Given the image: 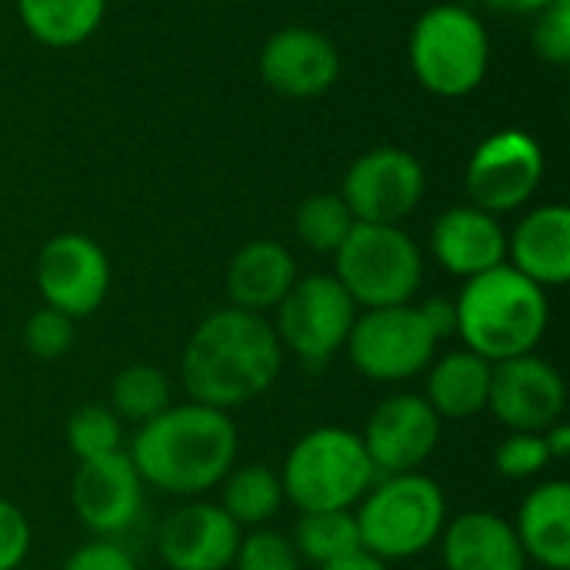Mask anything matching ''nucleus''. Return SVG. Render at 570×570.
I'll return each mask as SVG.
<instances>
[{
	"label": "nucleus",
	"mask_w": 570,
	"mask_h": 570,
	"mask_svg": "<svg viewBox=\"0 0 570 570\" xmlns=\"http://www.w3.org/2000/svg\"><path fill=\"white\" fill-rule=\"evenodd\" d=\"M281 367L284 347L274 324L227 304L190 331L180 354V384L194 404L230 411L267 394Z\"/></svg>",
	"instance_id": "nucleus-1"
},
{
	"label": "nucleus",
	"mask_w": 570,
	"mask_h": 570,
	"mask_svg": "<svg viewBox=\"0 0 570 570\" xmlns=\"http://www.w3.org/2000/svg\"><path fill=\"white\" fill-rule=\"evenodd\" d=\"M237 424L227 411L204 404H170L160 417L137 428L130 461L147 488L174 498H197L220 488L237 464Z\"/></svg>",
	"instance_id": "nucleus-2"
},
{
	"label": "nucleus",
	"mask_w": 570,
	"mask_h": 570,
	"mask_svg": "<svg viewBox=\"0 0 570 570\" xmlns=\"http://www.w3.org/2000/svg\"><path fill=\"white\" fill-rule=\"evenodd\" d=\"M458 337L488 364L534 354L551 324L548 291L518 274L511 264L464 281L454 297Z\"/></svg>",
	"instance_id": "nucleus-3"
},
{
	"label": "nucleus",
	"mask_w": 570,
	"mask_h": 570,
	"mask_svg": "<svg viewBox=\"0 0 570 570\" xmlns=\"http://www.w3.org/2000/svg\"><path fill=\"white\" fill-rule=\"evenodd\" d=\"M377 471L351 428L324 424L294 441L281 468L284 501L307 511H354L374 488Z\"/></svg>",
	"instance_id": "nucleus-4"
},
{
	"label": "nucleus",
	"mask_w": 570,
	"mask_h": 570,
	"mask_svg": "<svg viewBox=\"0 0 570 570\" xmlns=\"http://www.w3.org/2000/svg\"><path fill=\"white\" fill-rule=\"evenodd\" d=\"M354 521L367 554L381 558L384 564L407 561L441 541L448 524V501L441 484L421 471L391 474L377 478L374 488L361 498Z\"/></svg>",
	"instance_id": "nucleus-5"
},
{
	"label": "nucleus",
	"mask_w": 570,
	"mask_h": 570,
	"mask_svg": "<svg viewBox=\"0 0 570 570\" xmlns=\"http://www.w3.org/2000/svg\"><path fill=\"white\" fill-rule=\"evenodd\" d=\"M407 63L428 94L444 100L468 97L491 70V33L471 7L434 3L411 27Z\"/></svg>",
	"instance_id": "nucleus-6"
},
{
	"label": "nucleus",
	"mask_w": 570,
	"mask_h": 570,
	"mask_svg": "<svg viewBox=\"0 0 570 570\" xmlns=\"http://www.w3.org/2000/svg\"><path fill=\"white\" fill-rule=\"evenodd\" d=\"M334 277L357 311L411 304L424 281L417 240L397 224H354L334 254Z\"/></svg>",
	"instance_id": "nucleus-7"
},
{
	"label": "nucleus",
	"mask_w": 570,
	"mask_h": 570,
	"mask_svg": "<svg viewBox=\"0 0 570 570\" xmlns=\"http://www.w3.org/2000/svg\"><path fill=\"white\" fill-rule=\"evenodd\" d=\"M544 147L521 127H501L488 134L464 167V187L474 207L504 217L534 200L544 184Z\"/></svg>",
	"instance_id": "nucleus-8"
},
{
	"label": "nucleus",
	"mask_w": 570,
	"mask_h": 570,
	"mask_svg": "<svg viewBox=\"0 0 570 570\" xmlns=\"http://www.w3.org/2000/svg\"><path fill=\"white\" fill-rule=\"evenodd\" d=\"M274 311V331L281 347L314 367L327 364L337 351H344L357 321V304L334 274L297 277Z\"/></svg>",
	"instance_id": "nucleus-9"
},
{
	"label": "nucleus",
	"mask_w": 570,
	"mask_h": 570,
	"mask_svg": "<svg viewBox=\"0 0 570 570\" xmlns=\"http://www.w3.org/2000/svg\"><path fill=\"white\" fill-rule=\"evenodd\" d=\"M438 344L441 341L431 334L421 311L401 304L357 314L344 351L364 377L377 384H401L431 367Z\"/></svg>",
	"instance_id": "nucleus-10"
},
{
	"label": "nucleus",
	"mask_w": 570,
	"mask_h": 570,
	"mask_svg": "<svg viewBox=\"0 0 570 570\" xmlns=\"http://www.w3.org/2000/svg\"><path fill=\"white\" fill-rule=\"evenodd\" d=\"M424 164L404 147H371L351 160L341 197L357 224H404L424 200Z\"/></svg>",
	"instance_id": "nucleus-11"
},
{
	"label": "nucleus",
	"mask_w": 570,
	"mask_h": 570,
	"mask_svg": "<svg viewBox=\"0 0 570 570\" xmlns=\"http://www.w3.org/2000/svg\"><path fill=\"white\" fill-rule=\"evenodd\" d=\"M33 284L43 307L67 314L70 321L100 311L110 291V261L104 247L77 230L53 234L33 261Z\"/></svg>",
	"instance_id": "nucleus-12"
},
{
	"label": "nucleus",
	"mask_w": 570,
	"mask_h": 570,
	"mask_svg": "<svg viewBox=\"0 0 570 570\" xmlns=\"http://www.w3.org/2000/svg\"><path fill=\"white\" fill-rule=\"evenodd\" d=\"M488 411L514 434H541L564 417L568 384L551 361L521 354L491 364Z\"/></svg>",
	"instance_id": "nucleus-13"
},
{
	"label": "nucleus",
	"mask_w": 570,
	"mask_h": 570,
	"mask_svg": "<svg viewBox=\"0 0 570 570\" xmlns=\"http://www.w3.org/2000/svg\"><path fill=\"white\" fill-rule=\"evenodd\" d=\"M361 441L377 478L414 474L441 444V417L421 394H391L371 411Z\"/></svg>",
	"instance_id": "nucleus-14"
},
{
	"label": "nucleus",
	"mask_w": 570,
	"mask_h": 570,
	"mask_svg": "<svg viewBox=\"0 0 570 570\" xmlns=\"http://www.w3.org/2000/svg\"><path fill=\"white\" fill-rule=\"evenodd\" d=\"M257 70L274 94L291 100H311L337 83L341 50L324 30L307 23H287L264 40Z\"/></svg>",
	"instance_id": "nucleus-15"
},
{
	"label": "nucleus",
	"mask_w": 570,
	"mask_h": 570,
	"mask_svg": "<svg viewBox=\"0 0 570 570\" xmlns=\"http://www.w3.org/2000/svg\"><path fill=\"white\" fill-rule=\"evenodd\" d=\"M144 501V481L127 451L80 461L70 481V504L80 524L97 538H114L127 531Z\"/></svg>",
	"instance_id": "nucleus-16"
},
{
	"label": "nucleus",
	"mask_w": 570,
	"mask_h": 570,
	"mask_svg": "<svg viewBox=\"0 0 570 570\" xmlns=\"http://www.w3.org/2000/svg\"><path fill=\"white\" fill-rule=\"evenodd\" d=\"M240 534L220 504L187 501L160 521L157 554L170 570H227Z\"/></svg>",
	"instance_id": "nucleus-17"
},
{
	"label": "nucleus",
	"mask_w": 570,
	"mask_h": 570,
	"mask_svg": "<svg viewBox=\"0 0 570 570\" xmlns=\"http://www.w3.org/2000/svg\"><path fill=\"white\" fill-rule=\"evenodd\" d=\"M431 254L454 277H478L508 264V230L474 204L448 207L431 227Z\"/></svg>",
	"instance_id": "nucleus-18"
},
{
	"label": "nucleus",
	"mask_w": 570,
	"mask_h": 570,
	"mask_svg": "<svg viewBox=\"0 0 570 570\" xmlns=\"http://www.w3.org/2000/svg\"><path fill=\"white\" fill-rule=\"evenodd\" d=\"M508 264L538 287H564L570 281V210L541 204L528 210L508 234Z\"/></svg>",
	"instance_id": "nucleus-19"
},
{
	"label": "nucleus",
	"mask_w": 570,
	"mask_h": 570,
	"mask_svg": "<svg viewBox=\"0 0 570 570\" xmlns=\"http://www.w3.org/2000/svg\"><path fill=\"white\" fill-rule=\"evenodd\" d=\"M441 558L448 570H524L528 558L514 524L494 511H464L441 531Z\"/></svg>",
	"instance_id": "nucleus-20"
},
{
	"label": "nucleus",
	"mask_w": 570,
	"mask_h": 570,
	"mask_svg": "<svg viewBox=\"0 0 570 570\" xmlns=\"http://www.w3.org/2000/svg\"><path fill=\"white\" fill-rule=\"evenodd\" d=\"M297 277H301L297 261L284 244L250 240L230 257L224 284H227L230 307H240L250 314H267L287 297V291L294 287Z\"/></svg>",
	"instance_id": "nucleus-21"
},
{
	"label": "nucleus",
	"mask_w": 570,
	"mask_h": 570,
	"mask_svg": "<svg viewBox=\"0 0 570 570\" xmlns=\"http://www.w3.org/2000/svg\"><path fill=\"white\" fill-rule=\"evenodd\" d=\"M514 534L528 561L548 570H570V484L544 481L518 508Z\"/></svg>",
	"instance_id": "nucleus-22"
},
{
	"label": "nucleus",
	"mask_w": 570,
	"mask_h": 570,
	"mask_svg": "<svg viewBox=\"0 0 570 570\" xmlns=\"http://www.w3.org/2000/svg\"><path fill=\"white\" fill-rule=\"evenodd\" d=\"M491 394V364L478 354L451 351L431 361L424 401L441 421H471L488 411Z\"/></svg>",
	"instance_id": "nucleus-23"
},
{
	"label": "nucleus",
	"mask_w": 570,
	"mask_h": 570,
	"mask_svg": "<svg viewBox=\"0 0 570 570\" xmlns=\"http://www.w3.org/2000/svg\"><path fill=\"white\" fill-rule=\"evenodd\" d=\"M17 17L37 43L70 50L100 30L107 0H17Z\"/></svg>",
	"instance_id": "nucleus-24"
},
{
	"label": "nucleus",
	"mask_w": 570,
	"mask_h": 570,
	"mask_svg": "<svg viewBox=\"0 0 570 570\" xmlns=\"http://www.w3.org/2000/svg\"><path fill=\"white\" fill-rule=\"evenodd\" d=\"M284 488L281 474L267 464H234L220 481V508L240 528H267V521L281 511Z\"/></svg>",
	"instance_id": "nucleus-25"
},
{
	"label": "nucleus",
	"mask_w": 570,
	"mask_h": 570,
	"mask_svg": "<svg viewBox=\"0 0 570 570\" xmlns=\"http://www.w3.org/2000/svg\"><path fill=\"white\" fill-rule=\"evenodd\" d=\"M291 544L301 561L314 568H327L361 548L354 511H307L297 518L291 531Z\"/></svg>",
	"instance_id": "nucleus-26"
},
{
	"label": "nucleus",
	"mask_w": 570,
	"mask_h": 570,
	"mask_svg": "<svg viewBox=\"0 0 570 570\" xmlns=\"http://www.w3.org/2000/svg\"><path fill=\"white\" fill-rule=\"evenodd\" d=\"M107 404L120 421L140 428L170 407V377L154 364H127L114 374Z\"/></svg>",
	"instance_id": "nucleus-27"
},
{
	"label": "nucleus",
	"mask_w": 570,
	"mask_h": 570,
	"mask_svg": "<svg viewBox=\"0 0 570 570\" xmlns=\"http://www.w3.org/2000/svg\"><path fill=\"white\" fill-rule=\"evenodd\" d=\"M354 214L341 194H311L294 210V234L314 254H337L347 234L354 230Z\"/></svg>",
	"instance_id": "nucleus-28"
},
{
	"label": "nucleus",
	"mask_w": 570,
	"mask_h": 570,
	"mask_svg": "<svg viewBox=\"0 0 570 570\" xmlns=\"http://www.w3.org/2000/svg\"><path fill=\"white\" fill-rule=\"evenodd\" d=\"M63 438L77 461H97L124 451V421L110 411L107 401H87L70 411Z\"/></svg>",
	"instance_id": "nucleus-29"
},
{
	"label": "nucleus",
	"mask_w": 570,
	"mask_h": 570,
	"mask_svg": "<svg viewBox=\"0 0 570 570\" xmlns=\"http://www.w3.org/2000/svg\"><path fill=\"white\" fill-rule=\"evenodd\" d=\"M234 570H301V558L291 544V534L271 528H250L240 534L234 551Z\"/></svg>",
	"instance_id": "nucleus-30"
},
{
	"label": "nucleus",
	"mask_w": 570,
	"mask_h": 570,
	"mask_svg": "<svg viewBox=\"0 0 570 570\" xmlns=\"http://www.w3.org/2000/svg\"><path fill=\"white\" fill-rule=\"evenodd\" d=\"M23 351L37 361H60L73 347V321L53 307H37L23 331H20Z\"/></svg>",
	"instance_id": "nucleus-31"
},
{
	"label": "nucleus",
	"mask_w": 570,
	"mask_h": 570,
	"mask_svg": "<svg viewBox=\"0 0 570 570\" xmlns=\"http://www.w3.org/2000/svg\"><path fill=\"white\" fill-rule=\"evenodd\" d=\"M551 464L554 461H551L541 434H514L511 431L494 451V468L508 481H531V478L544 474Z\"/></svg>",
	"instance_id": "nucleus-32"
},
{
	"label": "nucleus",
	"mask_w": 570,
	"mask_h": 570,
	"mask_svg": "<svg viewBox=\"0 0 570 570\" xmlns=\"http://www.w3.org/2000/svg\"><path fill=\"white\" fill-rule=\"evenodd\" d=\"M531 47L534 53L551 67L570 63V0H554L541 13H534L531 27Z\"/></svg>",
	"instance_id": "nucleus-33"
},
{
	"label": "nucleus",
	"mask_w": 570,
	"mask_h": 570,
	"mask_svg": "<svg viewBox=\"0 0 570 570\" xmlns=\"http://www.w3.org/2000/svg\"><path fill=\"white\" fill-rule=\"evenodd\" d=\"M33 544V531L27 514L0 498V570H20Z\"/></svg>",
	"instance_id": "nucleus-34"
},
{
	"label": "nucleus",
	"mask_w": 570,
	"mask_h": 570,
	"mask_svg": "<svg viewBox=\"0 0 570 570\" xmlns=\"http://www.w3.org/2000/svg\"><path fill=\"white\" fill-rule=\"evenodd\" d=\"M63 570H137V561L114 541L97 538L90 544H80L67 561Z\"/></svg>",
	"instance_id": "nucleus-35"
},
{
	"label": "nucleus",
	"mask_w": 570,
	"mask_h": 570,
	"mask_svg": "<svg viewBox=\"0 0 570 570\" xmlns=\"http://www.w3.org/2000/svg\"><path fill=\"white\" fill-rule=\"evenodd\" d=\"M417 311H421L424 324L431 327V334L438 341L458 334V307H454L451 297H428L424 304H417Z\"/></svg>",
	"instance_id": "nucleus-36"
},
{
	"label": "nucleus",
	"mask_w": 570,
	"mask_h": 570,
	"mask_svg": "<svg viewBox=\"0 0 570 570\" xmlns=\"http://www.w3.org/2000/svg\"><path fill=\"white\" fill-rule=\"evenodd\" d=\"M541 438H544V448H548L551 461H564L570 454V424L564 417L558 424H551L548 431H541Z\"/></svg>",
	"instance_id": "nucleus-37"
},
{
	"label": "nucleus",
	"mask_w": 570,
	"mask_h": 570,
	"mask_svg": "<svg viewBox=\"0 0 570 570\" xmlns=\"http://www.w3.org/2000/svg\"><path fill=\"white\" fill-rule=\"evenodd\" d=\"M481 3L491 7V10H498V13H524V17H534L548 3H554V0H481Z\"/></svg>",
	"instance_id": "nucleus-38"
},
{
	"label": "nucleus",
	"mask_w": 570,
	"mask_h": 570,
	"mask_svg": "<svg viewBox=\"0 0 570 570\" xmlns=\"http://www.w3.org/2000/svg\"><path fill=\"white\" fill-rule=\"evenodd\" d=\"M321 570H387V564L381 558L367 554V551H354V554H347V558H341V561H334V564Z\"/></svg>",
	"instance_id": "nucleus-39"
}]
</instances>
